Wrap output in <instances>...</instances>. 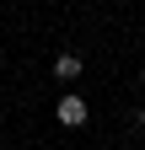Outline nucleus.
Wrapping results in <instances>:
<instances>
[{
    "instance_id": "7ed1b4c3",
    "label": "nucleus",
    "mask_w": 145,
    "mask_h": 150,
    "mask_svg": "<svg viewBox=\"0 0 145 150\" xmlns=\"http://www.w3.org/2000/svg\"><path fill=\"white\" fill-rule=\"evenodd\" d=\"M140 129H145V107H140Z\"/></svg>"
},
{
    "instance_id": "20e7f679",
    "label": "nucleus",
    "mask_w": 145,
    "mask_h": 150,
    "mask_svg": "<svg viewBox=\"0 0 145 150\" xmlns=\"http://www.w3.org/2000/svg\"><path fill=\"white\" fill-rule=\"evenodd\" d=\"M140 81H145V64H140Z\"/></svg>"
},
{
    "instance_id": "f257e3e1",
    "label": "nucleus",
    "mask_w": 145,
    "mask_h": 150,
    "mask_svg": "<svg viewBox=\"0 0 145 150\" xmlns=\"http://www.w3.org/2000/svg\"><path fill=\"white\" fill-rule=\"evenodd\" d=\"M54 112H59V123H65V129H81L86 118H92V107H86L75 91H70V97H59V107H54Z\"/></svg>"
},
{
    "instance_id": "f03ea898",
    "label": "nucleus",
    "mask_w": 145,
    "mask_h": 150,
    "mask_svg": "<svg viewBox=\"0 0 145 150\" xmlns=\"http://www.w3.org/2000/svg\"><path fill=\"white\" fill-rule=\"evenodd\" d=\"M81 54H59V59H54V75H59V81H81Z\"/></svg>"
}]
</instances>
